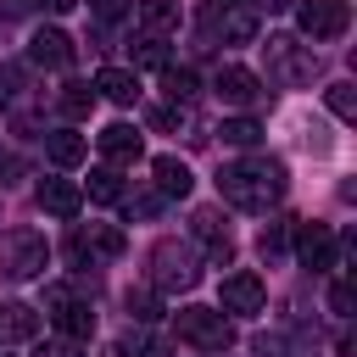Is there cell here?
Masks as SVG:
<instances>
[{
    "instance_id": "obj_1",
    "label": "cell",
    "mask_w": 357,
    "mask_h": 357,
    "mask_svg": "<svg viewBox=\"0 0 357 357\" xmlns=\"http://www.w3.org/2000/svg\"><path fill=\"white\" fill-rule=\"evenodd\" d=\"M284 162H273V156H251V162H229L223 173H218V195L229 201V206H240V212H268L279 195H284Z\"/></svg>"
},
{
    "instance_id": "obj_2",
    "label": "cell",
    "mask_w": 357,
    "mask_h": 357,
    "mask_svg": "<svg viewBox=\"0 0 357 357\" xmlns=\"http://www.w3.org/2000/svg\"><path fill=\"white\" fill-rule=\"evenodd\" d=\"M195 284H201V257H195V245H184V240H156V245H151V290L178 296V290H195Z\"/></svg>"
},
{
    "instance_id": "obj_3",
    "label": "cell",
    "mask_w": 357,
    "mask_h": 357,
    "mask_svg": "<svg viewBox=\"0 0 357 357\" xmlns=\"http://www.w3.org/2000/svg\"><path fill=\"white\" fill-rule=\"evenodd\" d=\"M262 56H268V78L284 84V89H301V84L318 78V50L301 45V39H290V33H268Z\"/></svg>"
},
{
    "instance_id": "obj_4",
    "label": "cell",
    "mask_w": 357,
    "mask_h": 357,
    "mask_svg": "<svg viewBox=\"0 0 357 357\" xmlns=\"http://www.w3.org/2000/svg\"><path fill=\"white\" fill-rule=\"evenodd\" d=\"M50 268V240L39 229H0V273L6 279H39Z\"/></svg>"
},
{
    "instance_id": "obj_5",
    "label": "cell",
    "mask_w": 357,
    "mask_h": 357,
    "mask_svg": "<svg viewBox=\"0 0 357 357\" xmlns=\"http://www.w3.org/2000/svg\"><path fill=\"white\" fill-rule=\"evenodd\" d=\"M173 329H178V340H190L201 351H229L234 346V324L218 307H178L173 312Z\"/></svg>"
},
{
    "instance_id": "obj_6",
    "label": "cell",
    "mask_w": 357,
    "mask_h": 357,
    "mask_svg": "<svg viewBox=\"0 0 357 357\" xmlns=\"http://www.w3.org/2000/svg\"><path fill=\"white\" fill-rule=\"evenodd\" d=\"M201 33L223 45H251L257 39V11L245 0H206L201 6Z\"/></svg>"
},
{
    "instance_id": "obj_7",
    "label": "cell",
    "mask_w": 357,
    "mask_h": 357,
    "mask_svg": "<svg viewBox=\"0 0 357 357\" xmlns=\"http://www.w3.org/2000/svg\"><path fill=\"white\" fill-rule=\"evenodd\" d=\"M296 229V262L324 273V268H340L346 262V240H335L329 223H290Z\"/></svg>"
},
{
    "instance_id": "obj_8",
    "label": "cell",
    "mask_w": 357,
    "mask_h": 357,
    "mask_svg": "<svg viewBox=\"0 0 357 357\" xmlns=\"http://www.w3.org/2000/svg\"><path fill=\"white\" fill-rule=\"evenodd\" d=\"M218 312H234V318H257V312H268V284L257 279V273H229L223 284H218Z\"/></svg>"
},
{
    "instance_id": "obj_9",
    "label": "cell",
    "mask_w": 357,
    "mask_h": 357,
    "mask_svg": "<svg viewBox=\"0 0 357 357\" xmlns=\"http://www.w3.org/2000/svg\"><path fill=\"white\" fill-rule=\"evenodd\" d=\"M296 22L307 39H340L351 28V6L346 0H301L296 6Z\"/></svg>"
},
{
    "instance_id": "obj_10",
    "label": "cell",
    "mask_w": 357,
    "mask_h": 357,
    "mask_svg": "<svg viewBox=\"0 0 357 357\" xmlns=\"http://www.w3.org/2000/svg\"><path fill=\"white\" fill-rule=\"evenodd\" d=\"M45 307H50V318H56V329H61L67 340H89V329H95L89 301H73L67 284H50V290H45Z\"/></svg>"
},
{
    "instance_id": "obj_11",
    "label": "cell",
    "mask_w": 357,
    "mask_h": 357,
    "mask_svg": "<svg viewBox=\"0 0 357 357\" xmlns=\"http://www.w3.org/2000/svg\"><path fill=\"white\" fill-rule=\"evenodd\" d=\"M190 234L201 240V251H206V262H234V240H229V223H223V212L218 206H195V218H190Z\"/></svg>"
},
{
    "instance_id": "obj_12",
    "label": "cell",
    "mask_w": 357,
    "mask_h": 357,
    "mask_svg": "<svg viewBox=\"0 0 357 357\" xmlns=\"http://www.w3.org/2000/svg\"><path fill=\"white\" fill-rule=\"evenodd\" d=\"M123 229H112V223H84L78 234H73V262H112V257H123Z\"/></svg>"
},
{
    "instance_id": "obj_13",
    "label": "cell",
    "mask_w": 357,
    "mask_h": 357,
    "mask_svg": "<svg viewBox=\"0 0 357 357\" xmlns=\"http://www.w3.org/2000/svg\"><path fill=\"white\" fill-rule=\"evenodd\" d=\"M212 89H218V100H229V106H262L268 100V89H262V78L251 73V67H218V78H212Z\"/></svg>"
},
{
    "instance_id": "obj_14",
    "label": "cell",
    "mask_w": 357,
    "mask_h": 357,
    "mask_svg": "<svg viewBox=\"0 0 357 357\" xmlns=\"http://www.w3.org/2000/svg\"><path fill=\"white\" fill-rule=\"evenodd\" d=\"M28 61H33V67H50V73H67V67H73V39H67L61 28H39V33L28 39Z\"/></svg>"
},
{
    "instance_id": "obj_15",
    "label": "cell",
    "mask_w": 357,
    "mask_h": 357,
    "mask_svg": "<svg viewBox=\"0 0 357 357\" xmlns=\"http://www.w3.org/2000/svg\"><path fill=\"white\" fill-rule=\"evenodd\" d=\"M33 201H39V212H50V218H78L84 184H73V178H45V184L33 190Z\"/></svg>"
},
{
    "instance_id": "obj_16",
    "label": "cell",
    "mask_w": 357,
    "mask_h": 357,
    "mask_svg": "<svg viewBox=\"0 0 357 357\" xmlns=\"http://www.w3.org/2000/svg\"><path fill=\"white\" fill-rule=\"evenodd\" d=\"M151 173H156V195H162V201H184V195L195 190V178H190V167H184L178 156H156Z\"/></svg>"
},
{
    "instance_id": "obj_17",
    "label": "cell",
    "mask_w": 357,
    "mask_h": 357,
    "mask_svg": "<svg viewBox=\"0 0 357 357\" xmlns=\"http://www.w3.org/2000/svg\"><path fill=\"white\" fill-rule=\"evenodd\" d=\"M95 89H100L106 100H117V106H134V100H139V78H134L128 67H100V73H95Z\"/></svg>"
},
{
    "instance_id": "obj_18",
    "label": "cell",
    "mask_w": 357,
    "mask_h": 357,
    "mask_svg": "<svg viewBox=\"0 0 357 357\" xmlns=\"http://www.w3.org/2000/svg\"><path fill=\"white\" fill-rule=\"evenodd\" d=\"M39 335V312L28 301H6L0 307V340H33Z\"/></svg>"
},
{
    "instance_id": "obj_19",
    "label": "cell",
    "mask_w": 357,
    "mask_h": 357,
    "mask_svg": "<svg viewBox=\"0 0 357 357\" xmlns=\"http://www.w3.org/2000/svg\"><path fill=\"white\" fill-rule=\"evenodd\" d=\"M45 151H50L56 167H78V162L89 156V139L73 134V128H56V134H45Z\"/></svg>"
},
{
    "instance_id": "obj_20",
    "label": "cell",
    "mask_w": 357,
    "mask_h": 357,
    "mask_svg": "<svg viewBox=\"0 0 357 357\" xmlns=\"http://www.w3.org/2000/svg\"><path fill=\"white\" fill-rule=\"evenodd\" d=\"M257 357H318V346L307 335H290V329H273L257 340Z\"/></svg>"
},
{
    "instance_id": "obj_21",
    "label": "cell",
    "mask_w": 357,
    "mask_h": 357,
    "mask_svg": "<svg viewBox=\"0 0 357 357\" xmlns=\"http://www.w3.org/2000/svg\"><path fill=\"white\" fill-rule=\"evenodd\" d=\"M151 123H156V128H167V134H184V139H206V134H195L190 100H167V106H151Z\"/></svg>"
},
{
    "instance_id": "obj_22",
    "label": "cell",
    "mask_w": 357,
    "mask_h": 357,
    "mask_svg": "<svg viewBox=\"0 0 357 357\" xmlns=\"http://www.w3.org/2000/svg\"><path fill=\"white\" fill-rule=\"evenodd\" d=\"M100 156H106V162H134V156H139V134H134L128 123L100 128Z\"/></svg>"
},
{
    "instance_id": "obj_23",
    "label": "cell",
    "mask_w": 357,
    "mask_h": 357,
    "mask_svg": "<svg viewBox=\"0 0 357 357\" xmlns=\"http://www.w3.org/2000/svg\"><path fill=\"white\" fill-rule=\"evenodd\" d=\"M178 17H184V6L178 0H139V28L145 33H167V28H178Z\"/></svg>"
},
{
    "instance_id": "obj_24",
    "label": "cell",
    "mask_w": 357,
    "mask_h": 357,
    "mask_svg": "<svg viewBox=\"0 0 357 357\" xmlns=\"http://www.w3.org/2000/svg\"><path fill=\"white\" fill-rule=\"evenodd\" d=\"M56 100H61V112H67L73 123H84V117L95 112V89H89V84H67V89H61Z\"/></svg>"
},
{
    "instance_id": "obj_25",
    "label": "cell",
    "mask_w": 357,
    "mask_h": 357,
    "mask_svg": "<svg viewBox=\"0 0 357 357\" xmlns=\"http://www.w3.org/2000/svg\"><path fill=\"white\" fill-rule=\"evenodd\" d=\"M89 201H100V206L123 201V178H117V167H95V173H89Z\"/></svg>"
},
{
    "instance_id": "obj_26",
    "label": "cell",
    "mask_w": 357,
    "mask_h": 357,
    "mask_svg": "<svg viewBox=\"0 0 357 357\" xmlns=\"http://www.w3.org/2000/svg\"><path fill=\"white\" fill-rule=\"evenodd\" d=\"M218 134H223V145H240V151H251V145L262 139V128H257V117H229V123H223Z\"/></svg>"
},
{
    "instance_id": "obj_27",
    "label": "cell",
    "mask_w": 357,
    "mask_h": 357,
    "mask_svg": "<svg viewBox=\"0 0 357 357\" xmlns=\"http://www.w3.org/2000/svg\"><path fill=\"white\" fill-rule=\"evenodd\" d=\"M123 307H128V318H139V324H151V318L162 312V307H156V290H151V284H139V290L128 284V290H123Z\"/></svg>"
},
{
    "instance_id": "obj_28",
    "label": "cell",
    "mask_w": 357,
    "mask_h": 357,
    "mask_svg": "<svg viewBox=\"0 0 357 357\" xmlns=\"http://www.w3.org/2000/svg\"><path fill=\"white\" fill-rule=\"evenodd\" d=\"M162 89H167V100H190L195 95V73L190 67H162Z\"/></svg>"
},
{
    "instance_id": "obj_29",
    "label": "cell",
    "mask_w": 357,
    "mask_h": 357,
    "mask_svg": "<svg viewBox=\"0 0 357 357\" xmlns=\"http://www.w3.org/2000/svg\"><path fill=\"white\" fill-rule=\"evenodd\" d=\"M324 100H329V112H335V117H346V123L357 117V84H329V89H324Z\"/></svg>"
},
{
    "instance_id": "obj_30",
    "label": "cell",
    "mask_w": 357,
    "mask_h": 357,
    "mask_svg": "<svg viewBox=\"0 0 357 357\" xmlns=\"http://www.w3.org/2000/svg\"><path fill=\"white\" fill-rule=\"evenodd\" d=\"M284 245H290V223H268V229H262V240H257L262 262H279V257H284Z\"/></svg>"
},
{
    "instance_id": "obj_31",
    "label": "cell",
    "mask_w": 357,
    "mask_h": 357,
    "mask_svg": "<svg viewBox=\"0 0 357 357\" xmlns=\"http://www.w3.org/2000/svg\"><path fill=\"white\" fill-rule=\"evenodd\" d=\"M134 61H139V67H167V45H162L156 33H145V39L134 45Z\"/></svg>"
},
{
    "instance_id": "obj_32",
    "label": "cell",
    "mask_w": 357,
    "mask_h": 357,
    "mask_svg": "<svg viewBox=\"0 0 357 357\" xmlns=\"http://www.w3.org/2000/svg\"><path fill=\"white\" fill-rule=\"evenodd\" d=\"M329 312H335V318H351V284H346V279L329 284Z\"/></svg>"
},
{
    "instance_id": "obj_33",
    "label": "cell",
    "mask_w": 357,
    "mask_h": 357,
    "mask_svg": "<svg viewBox=\"0 0 357 357\" xmlns=\"http://www.w3.org/2000/svg\"><path fill=\"white\" fill-rule=\"evenodd\" d=\"M78 346H84V340H67V335H61V340H45V346H39V357H84Z\"/></svg>"
},
{
    "instance_id": "obj_34",
    "label": "cell",
    "mask_w": 357,
    "mask_h": 357,
    "mask_svg": "<svg viewBox=\"0 0 357 357\" xmlns=\"http://www.w3.org/2000/svg\"><path fill=\"white\" fill-rule=\"evenodd\" d=\"M301 145L324 156V151H329V128H324V123H312V128H301Z\"/></svg>"
},
{
    "instance_id": "obj_35",
    "label": "cell",
    "mask_w": 357,
    "mask_h": 357,
    "mask_svg": "<svg viewBox=\"0 0 357 357\" xmlns=\"http://www.w3.org/2000/svg\"><path fill=\"white\" fill-rule=\"evenodd\" d=\"M89 11H95L100 22H117V17L128 11V0H89Z\"/></svg>"
},
{
    "instance_id": "obj_36",
    "label": "cell",
    "mask_w": 357,
    "mask_h": 357,
    "mask_svg": "<svg viewBox=\"0 0 357 357\" xmlns=\"http://www.w3.org/2000/svg\"><path fill=\"white\" fill-rule=\"evenodd\" d=\"M22 89V78L11 73V67H0V106H11V95Z\"/></svg>"
},
{
    "instance_id": "obj_37",
    "label": "cell",
    "mask_w": 357,
    "mask_h": 357,
    "mask_svg": "<svg viewBox=\"0 0 357 357\" xmlns=\"http://www.w3.org/2000/svg\"><path fill=\"white\" fill-rule=\"evenodd\" d=\"M11 178H17V156H11V151H0V190H6Z\"/></svg>"
},
{
    "instance_id": "obj_38",
    "label": "cell",
    "mask_w": 357,
    "mask_h": 357,
    "mask_svg": "<svg viewBox=\"0 0 357 357\" xmlns=\"http://www.w3.org/2000/svg\"><path fill=\"white\" fill-rule=\"evenodd\" d=\"M245 6H251V11H257V17H262V11H268V17H273V11H284V6H290V0H245Z\"/></svg>"
},
{
    "instance_id": "obj_39",
    "label": "cell",
    "mask_w": 357,
    "mask_h": 357,
    "mask_svg": "<svg viewBox=\"0 0 357 357\" xmlns=\"http://www.w3.org/2000/svg\"><path fill=\"white\" fill-rule=\"evenodd\" d=\"M33 6H45V11H56V17H61V11H73L78 0H33Z\"/></svg>"
}]
</instances>
